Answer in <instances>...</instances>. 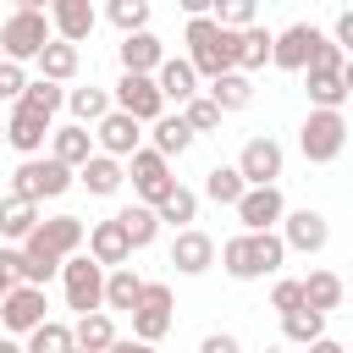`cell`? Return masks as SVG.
<instances>
[{"label":"cell","instance_id":"obj_1","mask_svg":"<svg viewBox=\"0 0 353 353\" xmlns=\"http://www.w3.org/2000/svg\"><path fill=\"white\" fill-rule=\"evenodd\" d=\"M287 259V243L276 232H237L221 243V265L232 281H259V276H276Z\"/></svg>","mask_w":353,"mask_h":353},{"label":"cell","instance_id":"obj_2","mask_svg":"<svg viewBox=\"0 0 353 353\" xmlns=\"http://www.w3.org/2000/svg\"><path fill=\"white\" fill-rule=\"evenodd\" d=\"M188 66L199 77H221L237 66V28H221L215 17H188Z\"/></svg>","mask_w":353,"mask_h":353},{"label":"cell","instance_id":"obj_3","mask_svg":"<svg viewBox=\"0 0 353 353\" xmlns=\"http://www.w3.org/2000/svg\"><path fill=\"white\" fill-rule=\"evenodd\" d=\"M298 149H303L309 165H331L347 149V116L342 110H309L303 127H298Z\"/></svg>","mask_w":353,"mask_h":353},{"label":"cell","instance_id":"obj_4","mask_svg":"<svg viewBox=\"0 0 353 353\" xmlns=\"http://www.w3.org/2000/svg\"><path fill=\"white\" fill-rule=\"evenodd\" d=\"M72 188V165H61L55 154H22V165H17V176H11V193L17 199H61Z\"/></svg>","mask_w":353,"mask_h":353},{"label":"cell","instance_id":"obj_5","mask_svg":"<svg viewBox=\"0 0 353 353\" xmlns=\"http://www.w3.org/2000/svg\"><path fill=\"white\" fill-rule=\"evenodd\" d=\"M61 276H66V309H77V314L105 309V265H99V259L66 254V259H61Z\"/></svg>","mask_w":353,"mask_h":353},{"label":"cell","instance_id":"obj_6","mask_svg":"<svg viewBox=\"0 0 353 353\" xmlns=\"http://www.w3.org/2000/svg\"><path fill=\"white\" fill-rule=\"evenodd\" d=\"M50 17L44 11H11L6 28H0V44H6V61H33L44 44H50Z\"/></svg>","mask_w":353,"mask_h":353},{"label":"cell","instance_id":"obj_7","mask_svg":"<svg viewBox=\"0 0 353 353\" xmlns=\"http://www.w3.org/2000/svg\"><path fill=\"white\" fill-rule=\"evenodd\" d=\"M132 314V336H143V342H160L165 331H171V287L165 281H143V292H138V303L127 309Z\"/></svg>","mask_w":353,"mask_h":353},{"label":"cell","instance_id":"obj_8","mask_svg":"<svg viewBox=\"0 0 353 353\" xmlns=\"http://www.w3.org/2000/svg\"><path fill=\"white\" fill-rule=\"evenodd\" d=\"M132 160V193H138V204H160L171 188H176V176H171V160L160 154V149H132L127 154Z\"/></svg>","mask_w":353,"mask_h":353},{"label":"cell","instance_id":"obj_9","mask_svg":"<svg viewBox=\"0 0 353 353\" xmlns=\"http://www.w3.org/2000/svg\"><path fill=\"white\" fill-rule=\"evenodd\" d=\"M110 105H116V110H127V116H132V121H143V127L165 110V99H160V88H154V77H149V72H121V83H116Z\"/></svg>","mask_w":353,"mask_h":353},{"label":"cell","instance_id":"obj_10","mask_svg":"<svg viewBox=\"0 0 353 353\" xmlns=\"http://www.w3.org/2000/svg\"><path fill=\"white\" fill-rule=\"evenodd\" d=\"M44 309H50V303H44V287H33V281H11V292L0 298V325L17 331V336H28L39 320H50Z\"/></svg>","mask_w":353,"mask_h":353},{"label":"cell","instance_id":"obj_11","mask_svg":"<svg viewBox=\"0 0 353 353\" xmlns=\"http://www.w3.org/2000/svg\"><path fill=\"white\" fill-rule=\"evenodd\" d=\"M276 226H281V243L298 248V254H320V248L331 243V221H325L320 210H309V204H303V210H281Z\"/></svg>","mask_w":353,"mask_h":353},{"label":"cell","instance_id":"obj_12","mask_svg":"<svg viewBox=\"0 0 353 353\" xmlns=\"http://www.w3.org/2000/svg\"><path fill=\"white\" fill-rule=\"evenodd\" d=\"M232 210H237L243 232H270V226L281 221L287 199H281V188H276V182H259V188H243V199H237Z\"/></svg>","mask_w":353,"mask_h":353},{"label":"cell","instance_id":"obj_13","mask_svg":"<svg viewBox=\"0 0 353 353\" xmlns=\"http://www.w3.org/2000/svg\"><path fill=\"white\" fill-rule=\"evenodd\" d=\"M320 39H325L320 28H309V22H292V28H281V33L270 39V61H276L281 72H303Z\"/></svg>","mask_w":353,"mask_h":353},{"label":"cell","instance_id":"obj_14","mask_svg":"<svg viewBox=\"0 0 353 353\" xmlns=\"http://www.w3.org/2000/svg\"><path fill=\"white\" fill-rule=\"evenodd\" d=\"M309 72V105L314 110H342L353 94V66H303Z\"/></svg>","mask_w":353,"mask_h":353},{"label":"cell","instance_id":"obj_15","mask_svg":"<svg viewBox=\"0 0 353 353\" xmlns=\"http://www.w3.org/2000/svg\"><path fill=\"white\" fill-rule=\"evenodd\" d=\"M44 138H50V116L17 99V105H11V116H6V143H11L17 154H39V149H44Z\"/></svg>","mask_w":353,"mask_h":353},{"label":"cell","instance_id":"obj_16","mask_svg":"<svg viewBox=\"0 0 353 353\" xmlns=\"http://www.w3.org/2000/svg\"><path fill=\"white\" fill-rule=\"evenodd\" d=\"M94 138H99V154H116V160H127L132 149H138V138H143V121H132L127 110H105L99 121H94Z\"/></svg>","mask_w":353,"mask_h":353},{"label":"cell","instance_id":"obj_17","mask_svg":"<svg viewBox=\"0 0 353 353\" xmlns=\"http://www.w3.org/2000/svg\"><path fill=\"white\" fill-rule=\"evenodd\" d=\"M281 165H287V154H281V143H276V138H248V143H243V154H237V171H243V182H248V188L276 182V176H281Z\"/></svg>","mask_w":353,"mask_h":353},{"label":"cell","instance_id":"obj_18","mask_svg":"<svg viewBox=\"0 0 353 353\" xmlns=\"http://www.w3.org/2000/svg\"><path fill=\"white\" fill-rule=\"evenodd\" d=\"M171 265H176L182 276H204V270L215 265V237L199 232V226H182V232L171 237Z\"/></svg>","mask_w":353,"mask_h":353},{"label":"cell","instance_id":"obj_19","mask_svg":"<svg viewBox=\"0 0 353 353\" xmlns=\"http://www.w3.org/2000/svg\"><path fill=\"white\" fill-rule=\"evenodd\" d=\"M50 33L66 39V44H83L94 33V0H50Z\"/></svg>","mask_w":353,"mask_h":353},{"label":"cell","instance_id":"obj_20","mask_svg":"<svg viewBox=\"0 0 353 353\" xmlns=\"http://www.w3.org/2000/svg\"><path fill=\"white\" fill-rule=\"evenodd\" d=\"M83 237H88V259H99L105 270L132 259V243H127V232H121V221H116V215H110V221H94Z\"/></svg>","mask_w":353,"mask_h":353},{"label":"cell","instance_id":"obj_21","mask_svg":"<svg viewBox=\"0 0 353 353\" xmlns=\"http://www.w3.org/2000/svg\"><path fill=\"white\" fill-rule=\"evenodd\" d=\"M149 77H154L160 99H176V105H182V99H193V94H199V72H193L182 55H165V61H160Z\"/></svg>","mask_w":353,"mask_h":353},{"label":"cell","instance_id":"obj_22","mask_svg":"<svg viewBox=\"0 0 353 353\" xmlns=\"http://www.w3.org/2000/svg\"><path fill=\"white\" fill-rule=\"evenodd\" d=\"M160 61H165V44H160L149 28L121 33V72H154Z\"/></svg>","mask_w":353,"mask_h":353},{"label":"cell","instance_id":"obj_23","mask_svg":"<svg viewBox=\"0 0 353 353\" xmlns=\"http://www.w3.org/2000/svg\"><path fill=\"white\" fill-rule=\"evenodd\" d=\"M50 154L61 160V165H83L88 154H94V132L83 127V121H72V127H50Z\"/></svg>","mask_w":353,"mask_h":353},{"label":"cell","instance_id":"obj_24","mask_svg":"<svg viewBox=\"0 0 353 353\" xmlns=\"http://www.w3.org/2000/svg\"><path fill=\"white\" fill-rule=\"evenodd\" d=\"M116 342V320H110V309H88V314H77V325H72V347H83V353H105Z\"/></svg>","mask_w":353,"mask_h":353},{"label":"cell","instance_id":"obj_25","mask_svg":"<svg viewBox=\"0 0 353 353\" xmlns=\"http://www.w3.org/2000/svg\"><path fill=\"white\" fill-rule=\"evenodd\" d=\"M33 61H39V77H50V83H72V77H77V66H83L77 44H66V39H50Z\"/></svg>","mask_w":353,"mask_h":353},{"label":"cell","instance_id":"obj_26","mask_svg":"<svg viewBox=\"0 0 353 353\" xmlns=\"http://www.w3.org/2000/svg\"><path fill=\"white\" fill-rule=\"evenodd\" d=\"M77 176H83V188H88V193H99V199H110V193L127 182V171H121V160H116V154H88V160L77 165Z\"/></svg>","mask_w":353,"mask_h":353},{"label":"cell","instance_id":"obj_27","mask_svg":"<svg viewBox=\"0 0 353 353\" xmlns=\"http://www.w3.org/2000/svg\"><path fill=\"white\" fill-rule=\"evenodd\" d=\"M149 127H154V149H160L165 160H171V154H188V149H193V138H199V132L182 121V110H176V116H165V110H160Z\"/></svg>","mask_w":353,"mask_h":353},{"label":"cell","instance_id":"obj_28","mask_svg":"<svg viewBox=\"0 0 353 353\" xmlns=\"http://www.w3.org/2000/svg\"><path fill=\"white\" fill-rule=\"evenodd\" d=\"M270 28H259V22H248V28H237V72H259L265 61H270Z\"/></svg>","mask_w":353,"mask_h":353},{"label":"cell","instance_id":"obj_29","mask_svg":"<svg viewBox=\"0 0 353 353\" xmlns=\"http://www.w3.org/2000/svg\"><path fill=\"white\" fill-rule=\"evenodd\" d=\"M138 292H143V276L132 270V265H110V276H105V309H132L138 303Z\"/></svg>","mask_w":353,"mask_h":353},{"label":"cell","instance_id":"obj_30","mask_svg":"<svg viewBox=\"0 0 353 353\" xmlns=\"http://www.w3.org/2000/svg\"><path fill=\"white\" fill-rule=\"evenodd\" d=\"M303 303L320 309V314L342 309V276H336V270H309V276H303Z\"/></svg>","mask_w":353,"mask_h":353},{"label":"cell","instance_id":"obj_31","mask_svg":"<svg viewBox=\"0 0 353 353\" xmlns=\"http://www.w3.org/2000/svg\"><path fill=\"white\" fill-rule=\"evenodd\" d=\"M281 336H287L292 347H309L314 336H325V314H320V309H309V303H298V309H287V314H281Z\"/></svg>","mask_w":353,"mask_h":353},{"label":"cell","instance_id":"obj_32","mask_svg":"<svg viewBox=\"0 0 353 353\" xmlns=\"http://www.w3.org/2000/svg\"><path fill=\"white\" fill-rule=\"evenodd\" d=\"M210 99L221 105V110H243L248 99H254V83H248V72H221V77H210Z\"/></svg>","mask_w":353,"mask_h":353},{"label":"cell","instance_id":"obj_33","mask_svg":"<svg viewBox=\"0 0 353 353\" xmlns=\"http://www.w3.org/2000/svg\"><path fill=\"white\" fill-rule=\"evenodd\" d=\"M154 215H160V226H176V232H182V226H193V215H199V193L176 182V188L154 204Z\"/></svg>","mask_w":353,"mask_h":353},{"label":"cell","instance_id":"obj_34","mask_svg":"<svg viewBox=\"0 0 353 353\" xmlns=\"http://www.w3.org/2000/svg\"><path fill=\"white\" fill-rule=\"evenodd\" d=\"M33 226H39V204H33V199H17V193L0 199V237H17V243H22Z\"/></svg>","mask_w":353,"mask_h":353},{"label":"cell","instance_id":"obj_35","mask_svg":"<svg viewBox=\"0 0 353 353\" xmlns=\"http://www.w3.org/2000/svg\"><path fill=\"white\" fill-rule=\"evenodd\" d=\"M116 221H121V232H127V243H132V248H149V243H154V232H160L154 204H127Z\"/></svg>","mask_w":353,"mask_h":353},{"label":"cell","instance_id":"obj_36","mask_svg":"<svg viewBox=\"0 0 353 353\" xmlns=\"http://www.w3.org/2000/svg\"><path fill=\"white\" fill-rule=\"evenodd\" d=\"M243 188H248V182H243L237 165H210V171H204V199H215V204H237Z\"/></svg>","mask_w":353,"mask_h":353},{"label":"cell","instance_id":"obj_37","mask_svg":"<svg viewBox=\"0 0 353 353\" xmlns=\"http://www.w3.org/2000/svg\"><path fill=\"white\" fill-rule=\"evenodd\" d=\"M22 353H72V325L39 320V325L28 331V347H22Z\"/></svg>","mask_w":353,"mask_h":353},{"label":"cell","instance_id":"obj_38","mask_svg":"<svg viewBox=\"0 0 353 353\" xmlns=\"http://www.w3.org/2000/svg\"><path fill=\"white\" fill-rule=\"evenodd\" d=\"M17 99H22V105H33V110H44V116H55V110L66 105V88H61V83H50V77H28Z\"/></svg>","mask_w":353,"mask_h":353},{"label":"cell","instance_id":"obj_39","mask_svg":"<svg viewBox=\"0 0 353 353\" xmlns=\"http://www.w3.org/2000/svg\"><path fill=\"white\" fill-rule=\"evenodd\" d=\"M66 105H72V121H83V127H88V121H99V116L110 110V94L88 83V88H66Z\"/></svg>","mask_w":353,"mask_h":353},{"label":"cell","instance_id":"obj_40","mask_svg":"<svg viewBox=\"0 0 353 353\" xmlns=\"http://www.w3.org/2000/svg\"><path fill=\"white\" fill-rule=\"evenodd\" d=\"M221 116H226V110H221L210 94H193V99H182V121H188L193 132H215V127H221Z\"/></svg>","mask_w":353,"mask_h":353},{"label":"cell","instance_id":"obj_41","mask_svg":"<svg viewBox=\"0 0 353 353\" xmlns=\"http://www.w3.org/2000/svg\"><path fill=\"white\" fill-rule=\"evenodd\" d=\"M105 17H110L121 33H138V28H149V0H110Z\"/></svg>","mask_w":353,"mask_h":353},{"label":"cell","instance_id":"obj_42","mask_svg":"<svg viewBox=\"0 0 353 353\" xmlns=\"http://www.w3.org/2000/svg\"><path fill=\"white\" fill-rule=\"evenodd\" d=\"M210 17H215L221 28H248V22L259 17V0H215Z\"/></svg>","mask_w":353,"mask_h":353},{"label":"cell","instance_id":"obj_43","mask_svg":"<svg viewBox=\"0 0 353 353\" xmlns=\"http://www.w3.org/2000/svg\"><path fill=\"white\" fill-rule=\"evenodd\" d=\"M298 303H303V281L281 276V281L270 287V309H276V314H287V309H298Z\"/></svg>","mask_w":353,"mask_h":353},{"label":"cell","instance_id":"obj_44","mask_svg":"<svg viewBox=\"0 0 353 353\" xmlns=\"http://www.w3.org/2000/svg\"><path fill=\"white\" fill-rule=\"evenodd\" d=\"M22 83H28V72H22V61H0V99H11V105H17V94H22Z\"/></svg>","mask_w":353,"mask_h":353},{"label":"cell","instance_id":"obj_45","mask_svg":"<svg viewBox=\"0 0 353 353\" xmlns=\"http://www.w3.org/2000/svg\"><path fill=\"white\" fill-rule=\"evenodd\" d=\"M199 353H243V347H237V336H226V331H210V336L199 342Z\"/></svg>","mask_w":353,"mask_h":353},{"label":"cell","instance_id":"obj_46","mask_svg":"<svg viewBox=\"0 0 353 353\" xmlns=\"http://www.w3.org/2000/svg\"><path fill=\"white\" fill-rule=\"evenodd\" d=\"M331 44H336V50H353V11H342V17H336V28H331Z\"/></svg>","mask_w":353,"mask_h":353},{"label":"cell","instance_id":"obj_47","mask_svg":"<svg viewBox=\"0 0 353 353\" xmlns=\"http://www.w3.org/2000/svg\"><path fill=\"white\" fill-rule=\"evenodd\" d=\"M105 353H154V342H143V336H116Z\"/></svg>","mask_w":353,"mask_h":353},{"label":"cell","instance_id":"obj_48","mask_svg":"<svg viewBox=\"0 0 353 353\" xmlns=\"http://www.w3.org/2000/svg\"><path fill=\"white\" fill-rule=\"evenodd\" d=\"M309 353H347V347H342L336 336H314V342H309Z\"/></svg>","mask_w":353,"mask_h":353},{"label":"cell","instance_id":"obj_49","mask_svg":"<svg viewBox=\"0 0 353 353\" xmlns=\"http://www.w3.org/2000/svg\"><path fill=\"white\" fill-rule=\"evenodd\" d=\"M176 6H182L188 17H210V6H215V0H176Z\"/></svg>","mask_w":353,"mask_h":353},{"label":"cell","instance_id":"obj_50","mask_svg":"<svg viewBox=\"0 0 353 353\" xmlns=\"http://www.w3.org/2000/svg\"><path fill=\"white\" fill-rule=\"evenodd\" d=\"M11 281H17V276H11V270H6V259H0V298L11 292Z\"/></svg>","mask_w":353,"mask_h":353},{"label":"cell","instance_id":"obj_51","mask_svg":"<svg viewBox=\"0 0 353 353\" xmlns=\"http://www.w3.org/2000/svg\"><path fill=\"white\" fill-rule=\"evenodd\" d=\"M50 0H17V11H44Z\"/></svg>","mask_w":353,"mask_h":353},{"label":"cell","instance_id":"obj_52","mask_svg":"<svg viewBox=\"0 0 353 353\" xmlns=\"http://www.w3.org/2000/svg\"><path fill=\"white\" fill-rule=\"evenodd\" d=\"M0 353H22V342H11V336H0Z\"/></svg>","mask_w":353,"mask_h":353},{"label":"cell","instance_id":"obj_53","mask_svg":"<svg viewBox=\"0 0 353 353\" xmlns=\"http://www.w3.org/2000/svg\"><path fill=\"white\" fill-rule=\"evenodd\" d=\"M0 143H6V121H0Z\"/></svg>","mask_w":353,"mask_h":353},{"label":"cell","instance_id":"obj_54","mask_svg":"<svg viewBox=\"0 0 353 353\" xmlns=\"http://www.w3.org/2000/svg\"><path fill=\"white\" fill-rule=\"evenodd\" d=\"M265 353H287V347H265Z\"/></svg>","mask_w":353,"mask_h":353},{"label":"cell","instance_id":"obj_55","mask_svg":"<svg viewBox=\"0 0 353 353\" xmlns=\"http://www.w3.org/2000/svg\"><path fill=\"white\" fill-rule=\"evenodd\" d=\"M72 353H83V347H72Z\"/></svg>","mask_w":353,"mask_h":353}]
</instances>
